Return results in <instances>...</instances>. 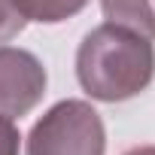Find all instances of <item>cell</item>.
<instances>
[{
    "instance_id": "cell-1",
    "label": "cell",
    "mask_w": 155,
    "mask_h": 155,
    "mask_svg": "<svg viewBox=\"0 0 155 155\" xmlns=\"http://www.w3.org/2000/svg\"><path fill=\"white\" fill-rule=\"evenodd\" d=\"M152 73H155L152 40L110 21L88 31L76 52V79L82 91L104 104L140 94L152 82Z\"/></svg>"
},
{
    "instance_id": "cell-7",
    "label": "cell",
    "mask_w": 155,
    "mask_h": 155,
    "mask_svg": "<svg viewBox=\"0 0 155 155\" xmlns=\"http://www.w3.org/2000/svg\"><path fill=\"white\" fill-rule=\"evenodd\" d=\"M18 128L12 125V119L0 116V155H18Z\"/></svg>"
},
{
    "instance_id": "cell-4",
    "label": "cell",
    "mask_w": 155,
    "mask_h": 155,
    "mask_svg": "<svg viewBox=\"0 0 155 155\" xmlns=\"http://www.w3.org/2000/svg\"><path fill=\"white\" fill-rule=\"evenodd\" d=\"M101 9L110 25L155 40V0H101Z\"/></svg>"
},
{
    "instance_id": "cell-2",
    "label": "cell",
    "mask_w": 155,
    "mask_h": 155,
    "mask_svg": "<svg viewBox=\"0 0 155 155\" xmlns=\"http://www.w3.org/2000/svg\"><path fill=\"white\" fill-rule=\"evenodd\" d=\"M104 122L85 101L55 104L28 134V155H104Z\"/></svg>"
},
{
    "instance_id": "cell-8",
    "label": "cell",
    "mask_w": 155,
    "mask_h": 155,
    "mask_svg": "<svg viewBox=\"0 0 155 155\" xmlns=\"http://www.w3.org/2000/svg\"><path fill=\"white\" fill-rule=\"evenodd\" d=\"M125 155H155V146H137V149H128Z\"/></svg>"
},
{
    "instance_id": "cell-6",
    "label": "cell",
    "mask_w": 155,
    "mask_h": 155,
    "mask_svg": "<svg viewBox=\"0 0 155 155\" xmlns=\"http://www.w3.org/2000/svg\"><path fill=\"white\" fill-rule=\"evenodd\" d=\"M25 25H28V21H25V15L15 9L12 0H0V43H6V40H12L15 34H21Z\"/></svg>"
},
{
    "instance_id": "cell-3",
    "label": "cell",
    "mask_w": 155,
    "mask_h": 155,
    "mask_svg": "<svg viewBox=\"0 0 155 155\" xmlns=\"http://www.w3.org/2000/svg\"><path fill=\"white\" fill-rule=\"evenodd\" d=\"M46 67L43 61L15 46H0V116L21 119L46 94Z\"/></svg>"
},
{
    "instance_id": "cell-5",
    "label": "cell",
    "mask_w": 155,
    "mask_h": 155,
    "mask_svg": "<svg viewBox=\"0 0 155 155\" xmlns=\"http://www.w3.org/2000/svg\"><path fill=\"white\" fill-rule=\"evenodd\" d=\"M15 9L25 15V21H43V25H58L82 12L88 0H12Z\"/></svg>"
}]
</instances>
